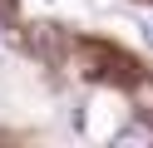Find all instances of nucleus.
<instances>
[{
    "label": "nucleus",
    "instance_id": "nucleus-1",
    "mask_svg": "<svg viewBox=\"0 0 153 148\" xmlns=\"http://www.w3.org/2000/svg\"><path fill=\"white\" fill-rule=\"evenodd\" d=\"M114 143H153V128L128 123V128H119V133H114Z\"/></svg>",
    "mask_w": 153,
    "mask_h": 148
}]
</instances>
